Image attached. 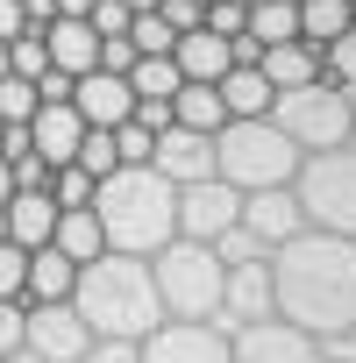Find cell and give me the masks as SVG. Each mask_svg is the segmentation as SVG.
Listing matches in <instances>:
<instances>
[{
	"instance_id": "50",
	"label": "cell",
	"mask_w": 356,
	"mask_h": 363,
	"mask_svg": "<svg viewBox=\"0 0 356 363\" xmlns=\"http://www.w3.org/2000/svg\"><path fill=\"white\" fill-rule=\"evenodd\" d=\"M349 143H356V93H349Z\"/></svg>"
},
{
	"instance_id": "26",
	"label": "cell",
	"mask_w": 356,
	"mask_h": 363,
	"mask_svg": "<svg viewBox=\"0 0 356 363\" xmlns=\"http://www.w3.org/2000/svg\"><path fill=\"white\" fill-rule=\"evenodd\" d=\"M342 29H349V0H299V36H306V43L328 50Z\"/></svg>"
},
{
	"instance_id": "36",
	"label": "cell",
	"mask_w": 356,
	"mask_h": 363,
	"mask_svg": "<svg viewBox=\"0 0 356 363\" xmlns=\"http://www.w3.org/2000/svg\"><path fill=\"white\" fill-rule=\"evenodd\" d=\"M79 363H143V342H121V335H93Z\"/></svg>"
},
{
	"instance_id": "5",
	"label": "cell",
	"mask_w": 356,
	"mask_h": 363,
	"mask_svg": "<svg viewBox=\"0 0 356 363\" xmlns=\"http://www.w3.org/2000/svg\"><path fill=\"white\" fill-rule=\"evenodd\" d=\"M221 278H228V264L214 257V242H193V235H171L150 257L164 320H221Z\"/></svg>"
},
{
	"instance_id": "53",
	"label": "cell",
	"mask_w": 356,
	"mask_h": 363,
	"mask_svg": "<svg viewBox=\"0 0 356 363\" xmlns=\"http://www.w3.org/2000/svg\"><path fill=\"white\" fill-rule=\"evenodd\" d=\"M328 363H335V356H328Z\"/></svg>"
},
{
	"instance_id": "45",
	"label": "cell",
	"mask_w": 356,
	"mask_h": 363,
	"mask_svg": "<svg viewBox=\"0 0 356 363\" xmlns=\"http://www.w3.org/2000/svg\"><path fill=\"white\" fill-rule=\"evenodd\" d=\"M22 36V0H0V43Z\"/></svg>"
},
{
	"instance_id": "35",
	"label": "cell",
	"mask_w": 356,
	"mask_h": 363,
	"mask_svg": "<svg viewBox=\"0 0 356 363\" xmlns=\"http://www.w3.org/2000/svg\"><path fill=\"white\" fill-rule=\"evenodd\" d=\"M200 29H214V36H243V29H250V8H243V0H207V8H200Z\"/></svg>"
},
{
	"instance_id": "47",
	"label": "cell",
	"mask_w": 356,
	"mask_h": 363,
	"mask_svg": "<svg viewBox=\"0 0 356 363\" xmlns=\"http://www.w3.org/2000/svg\"><path fill=\"white\" fill-rule=\"evenodd\" d=\"M86 8H93V0H57V15H79V22H86Z\"/></svg>"
},
{
	"instance_id": "4",
	"label": "cell",
	"mask_w": 356,
	"mask_h": 363,
	"mask_svg": "<svg viewBox=\"0 0 356 363\" xmlns=\"http://www.w3.org/2000/svg\"><path fill=\"white\" fill-rule=\"evenodd\" d=\"M299 157H306V150H299L271 114H250V121H221V128H214V178H228L235 193L292 186Z\"/></svg>"
},
{
	"instance_id": "49",
	"label": "cell",
	"mask_w": 356,
	"mask_h": 363,
	"mask_svg": "<svg viewBox=\"0 0 356 363\" xmlns=\"http://www.w3.org/2000/svg\"><path fill=\"white\" fill-rule=\"evenodd\" d=\"M121 8H128V15H150V8H157V0H121Z\"/></svg>"
},
{
	"instance_id": "41",
	"label": "cell",
	"mask_w": 356,
	"mask_h": 363,
	"mask_svg": "<svg viewBox=\"0 0 356 363\" xmlns=\"http://www.w3.org/2000/svg\"><path fill=\"white\" fill-rule=\"evenodd\" d=\"M128 65H135V43L128 36H100V72H121L128 79Z\"/></svg>"
},
{
	"instance_id": "44",
	"label": "cell",
	"mask_w": 356,
	"mask_h": 363,
	"mask_svg": "<svg viewBox=\"0 0 356 363\" xmlns=\"http://www.w3.org/2000/svg\"><path fill=\"white\" fill-rule=\"evenodd\" d=\"M57 22V0H22V29H50Z\"/></svg>"
},
{
	"instance_id": "52",
	"label": "cell",
	"mask_w": 356,
	"mask_h": 363,
	"mask_svg": "<svg viewBox=\"0 0 356 363\" xmlns=\"http://www.w3.org/2000/svg\"><path fill=\"white\" fill-rule=\"evenodd\" d=\"M349 29H356V0H349Z\"/></svg>"
},
{
	"instance_id": "9",
	"label": "cell",
	"mask_w": 356,
	"mask_h": 363,
	"mask_svg": "<svg viewBox=\"0 0 356 363\" xmlns=\"http://www.w3.org/2000/svg\"><path fill=\"white\" fill-rule=\"evenodd\" d=\"M93 342V328L79 320L72 299H29V320H22V349H36L43 363H79Z\"/></svg>"
},
{
	"instance_id": "13",
	"label": "cell",
	"mask_w": 356,
	"mask_h": 363,
	"mask_svg": "<svg viewBox=\"0 0 356 363\" xmlns=\"http://www.w3.org/2000/svg\"><path fill=\"white\" fill-rule=\"evenodd\" d=\"M150 171H164L171 186H193V178H214V135L200 128H157V150H150Z\"/></svg>"
},
{
	"instance_id": "14",
	"label": "cell",
	"mask_w": 356,
	"mask_h": 363,
	"mask_svg": "<svg viewBox=\"0 0 356 363\" xmlns=\"http://www.w3.org/2000/svg\"><path fill=\"white\" fill-rule=\"evenodd\" d=\"M72 107H79V121L86 128H114V121H128V107H135V86L121 79V72H79L72 79Z\"/></svg>"
},
{
	"instance_id": "20",
	"label": "cell",
	"mask_w": 356,
	"mask_h": 363,
	"mask_svg": "<svg viewBox=\"0 0 356 363\" xmlns=\"http://www.w3.org/2000/svg\"><path fill=\"white\" fill-rule=\"evenodd\" d=\"M0 228H8V242H22V250H43L50 228H57V200L50 193H15L0 207Z\"/></svg>"
},
{
	"instance_id": "30",
	"label": "cell",
	"mask_w": 356,
	"mask_h": 363,
	"mask_svg": "<svg viewBox=\"0 0 356 363\" xmlns=\"http://www.w3.org/2000/svg\"><path fill=\"white\" fill-rule=\"evenodd\" d=\"M36 107H43V100H36V79H22V72H0V121H8V128H22Z\"/></svg>"
},
{
	"instance_id": "21",
	"label": "cell",
	"mask_w": 356,
	"mask_h": 363,
	"mask_svg": "<svg viewBox=\"0 0 356 363\" xmlns=\"http://www.w3.org/2000/svg\"><path fill=\"white\" fill-rule=\"evenodd\" d=\"M214 93H221V107H228V121H250V114H271V100H278V86L257 72V65H228L221 79H214Z\"/></svg>"
},
{
	"instance_id": "6",
	"label": "cell",
	"mask_w": 356,
	"mask_h": 363,
	"mask_svg": "<svg viewBox=\"0 0 356 363\" xmlns=\"http://www.w3.org/2000/svg\"><path fill=\"white\" fill-rule=\"evenodd\" d=\"M292 200H299L306 228H328V235L356 242V143L306 150L299 171H292Z\"/></svg>"
},
{
	"instance_id": "12",
	"label": "cell",
	"mask_w": 356,
	"mask_h": 363,
	"mask_svg": "<svg viewBox=\"0 0 356 363\" xmlns=\"http://www.w3.org/2000/svg\"><path fill=\"white\" fill-rule=\"evenodd\" d=\"M299 228H306V214H299L292 186H257V193H243V235H250V242L278 250V242H292Z\"/></svg>"
},
{
	"instance_id": "2",
	"label": "cell",
	"mask_w": 356,
	"mask_h": 363,
	"mask_svg": "<svg viewBox=\"0 0 356 363\" xmlns=\"http://www.w3.org/2000/svg\"><path fill=\"white\" fill-rule=\"evenodd\" d=\"M93 221L107 235V250H128V257H157L171 235H178V186L150 164H121L93 186Z\"/></svg>"
},
{
	"instance_id": "16",
	"label": "cell",
	"mask_w": 356,
	"mask_h": 363,
	"mask_svg": "<svg viewBox=\"0 0 356 363\" xmlns=\"http://www.w3.org/2000/svg\"><path fill=\"white\" fill-rule=\"evenodd\" d=\"M79 135H86V121H79V107H72V100H43V107L29 114V150H36V157H50V164H72Z\"/></svg>"
},
{
	"instance_id": "39",
	"label": "cell",
	"mask_w": 356,
	"mask_h": 363,
	"mask_svg": "<svg viewBox=\"0 0 356 363\" xmlns=\"http://www.w3.org/2000/svg\"><path fill=\"white\" fill-rule=\"evenodd\" d=\"M22 320H29V299H0V356L22 349Z\"/></svg>"
},
{
	"instance_id": "11",
	"label": "cell",
	"mask_w": 356,
	"mask_h": 363,
	"mask_svg": "<svg viewBox=\"0 0 356 363\" xmlns=\"http://www.w3.org/2000/svg\"><path fill=\"white\" fill-rule=\"evenodd\" d=\"M143 363H228L221 320H157L143 335Z\"/></svg>"
},
{
	"instance_id": "24",
	"label": "cell",
	"mask_w": 356,
	"mask_h": 363,
	"mask_svg": "<svg viewBox=\"0 0 356 363\" xmlns=\"http://www.w3.org/2000/svg\"><path fill=\"white\" fill-rule=\"evenodd\" d=\"M171 121H178V128H200V135H214V128L228 121V107H221V93H214V86L186 79V86L171 93Z\"/></svg>"
},
{
	"instance_id": "27",
	"label": "cell",
	"mask_w": 356,
	"mask_h": 363,
	"mask_svg": "<svg viewBox=\"0 0 356 363\" xmlns=\"http://www.w3.org/2000/svg\"><path fill=\"white\" fill-rule=\"evenodd\" d=\"M72 164H79V171H93V178L121 171V143H114V128H86V135H79V150H72Z\"/></svg>"
},
{
	"instance_id": "34",
	"label": "cell",
	"mask_w": 356,
	"mask_h": 363,
	"mask_svg": "<svg viewBox=\"0 0 356 363\" xmlns=\"http://www.w3.org/2000/svg\"><path fill=\"white\" fill-rule=\"evenodd\" d=\"M22 285H29V250L0 235V299H29Z\"/></svg>"
},
{
	"instance_id": "37",
	"label": "cell",
	"mask_w": 356,
	"mask_h": 363,
	"mask_svg": "<svg viewBox=\"0 0 356 363\" xmlns=\"http://www.w3.org/2000/svg\"><path fill=\"white\" fill-rule=\"evenodd\" d=\"M114 143H121V164H150V150H157V135L143 121H114Z\"/></svg>"
},
{
	"instance_id": "3",
	"label": "cell",
	"mask_w": 356,
	"mask_h": 363,
	"mask_svg": "<svg viewBox=\"0 0 356 363\" xmlns=\"http://www.w3.org/2000/svg\"><path fill=\"white\" fill-rule=\"evenodd\" d=\"M72 306L93 335H121V342H143L164 320L157 285H150V257H128V250H100L93 264H79Z\"/></svg>"
},
{
	"instance_id": "46",
	"label": "cell",
	"mask_w": 356,
	"mask_h": 363,
	"mask_svg": "<svg viewBox=\"0 0 356 363\" xmlns=\"http://www.w3.org/2000/svg\"><path fill=\"white\" fill-rule=\"evenodd\" d=\"M15 200V171H8V157H0V207Z\"/></svg>"
},
{
	"instance_id": "28",
	"label": "cell",
	"mask_w": 356,
	"mask_h": 363,
	"mask_svg": "<svg viewBox=\"0 0 356 363\" xmlns=\"http://www.w3.org/2000/svg\"><path fill=\"white\" fill-rule=\"evenodd\" d=\"M128 86H135V93H150V100H171L186 79H178V65H171V57H135V65H128Z\"/></svg>"
},
{
	"instance_id": "19",
	"label": "cell",
	"mask_w": 356,
	"mask_h": 363,
	"mask_svg": "<svg viewBox=\"0 0 356 363\" xmlns=\"http://www.w3.org/2000/svg\"><path fill=\"white\" fill-rule=\"evenodd\" d=\"M171 65H178V79H200V86H214L235 57H228V36H214V29H186L171 43Z\"/></svg>"
},
{
	"instance_id": "29",
	"label": "cell",
	"mask_w": 356,
	"mask_h": 363,
	"mask_svg": "<svg viewBox=\"0 0 356 363\" xmlns=\"http://www.w3.org/2000/svg\"><path fill=\"white\" fill-rule=\"evenodd\" d=\"M93 186H100L93 171H79V164H50V186H43V193H50L57 207H93Z\"/></svg>"
},
{
	"instance_id": "17",
	"label": "cell",
	"mask_w": 356,
	"mask_h": 363,
	"mask_svg": "<svg viewBox=\"0 0 356 363\" xmlns=\"http://www.w3.org/2000/svg\"><path fill=\"white\" fill-rule=\"evenodd\" d=\"M43 50H50V65L72 72V79L100 65V36H93V22H79V15H57V22L43 29Z\"/></svg>"
},
{
	"instance_id": "25",
	"label": "cell",
	"mask_w": 356,
	"mask_h": 363,
	"mask_svg": "<svg viewBox=\"0 0 356 363\" xmlns=\"http://www.w3.org/2000/svg\"><path fill=\"white\" fill-rule=\"evenodd\" d=\"M243 36H250L257 50H264V43H285V36H299V8H292V0H257Z\"/></svg>"
},
{
	"instance_id": "18",
	"label": "cell",
	"mask_w": 356,
	"mask_h": 363,
	"mask_svg": "<svg viewBox=\"0 0 356 363\" xmlns=\"http://www.w3.org/2000/svg\"><path fill=\"white\" fill-rule=\"evenodd\" d=\"M257 72L285 93V86H306V79H321V43H306V36H285V43H264L257 50Z\"/></svg>"
},
{
	"instance_id": "32",
	"label": "cell",
	"mask_w": 356,
	"mask_h": 363,
	"mask_svg": "<svg viewBox=\"0 0 356 363\" xmlns=\"http://www.w3.org/2000/svg\"><path fill=\"white\" fill-rule=\"evenodd\" d=\"M321 79H335V86L356 93V29H342V36L321 50Z\"/></svg>"
},
{
	"instance_id": "15",
	"label": "cell",
	"mask_w": 356,
	"mask_h": 363,
	"mask_svg": "<svg viewBox=\"0 0 356 363\" xmlns=\"http://www.w3.org/2000/svg\"><path fill=\"white\" fill-rule=\"evenodd\" d=\"M264 313H271V257L228 264V278H221V328H243V320H264Z\"/></svg>"
},
{
	"instance_id": "7",
	"label": "cell",
	"mask_w": 356,
	"mask_h": 363,
	"mask_svg": "<svg viewBox=\"0 0 356 363\" xmlns=\"http://www.w3.org/2000/svg\"><path fill=\"white\" fill-rule=\"evenodd\" d=\"M271 121H278L299 150H335V143H349V86H335V79L285 86V93L271 100Z\"/></svg>"
},
{
	"instance_id": "8",
	"label": "cell",
	"mask_w": 356,
	"mask_h": 363,
	"mask_svg": "<svg viewBox=\"0 0 356 363\" xmlns=\"http://www.w3.org/2000/svg\"><path fill=\"white\" fill-rule=\"evenodd\" d=\"M228 363H328V342H313L306 328L264 313V320H243L228 328Z\"/></svg>"
},
{
	"instance_id": "40",
	"label": "cell",
	"mask_w": 356,
	"mask_h": 363,
	"mask_svg": "<svg viewBox=\"0 0 356 363\" xmlns=\"http://www.w3.org/2000/svg\"><path fill=\"white\" fill-rule=\"evenodd\" d=\"M200 8H207V0H157V15H164L178 36H186V29H200Z\"/></svg>"
},
{
	"instance_id": "51",
	"label": "cell",
	"mask_w": 356,
	"mask_h": 363,
	"mask_svg": "<svg viewBox=\"0 0 356 363\" xmlns=\"http://www.w3.org/2000/svg\"><path fill=\"white\" fill-rule=\"evenodd\" d=\"M0 150H8V121H0Z\"/></svg>"
},
{
	"instance_id": "42",
	"label": "cell",
	"mask_w": 356,
	"mask_h": 363,
	"mask_svg": "<svg viewBox=\"0 0 356 363\" xmlns=\"http://www.w3.org/2000/svg\"><path fill=\"white\" fill-rule=\"evenodd\" d=\"M128 121H143V128L157 135V128H171V100H150V93H135V107H128Z\"/></svg>"
},
{
	"instance_id": "1",
	"label": "cell",
	"mask_w": 356,
	"mask_h": 363,
	"mask_svg": "<svg viewBox=\"0 0 356 363\" xmlns=\"http://www.w3.org/2000/svg\"><path fill=\"white\" fill-rule=\"evenodd\" d=\"M271 313L306 328L313 342L356 335V242L328 228H299L271 250Z\"/></svg>"
},
{
	"instance_id": "23",
	"label": "cell",
	"mask_w": 356,
	"mask_h": 363,
	"mask_svg": "<svg viewBox=\"0 0 356 363\" xmlns=\"http://www.w3.org/2000/svg\"><path fill=\"white\" fill-rule=\"evenodd\" d=\"M72 285H79V264L65 250H50V242L29 250V285H22L29 299H72Z\"/></svg>"
},
{
	"instance_id": "33",
	"label": "cell",
	"mask_w": 356,
	"mask_h": 363,
	"mask_svg": "<svg viewBox=\"0 0 356 363\" xmlns=\"http://www.w3.org/2000/svg\"><path fill=\"white\" fill-rule=\"evenodd\" d=\"M8 65H15L22 79H43V72H50V50H43V29H22V36L8 43Z\"/></svg>"
},
{
	"instance_id": "48",
	"label": "cell",
	"mask_w": 356,
	"mask_h": 363,
	"mask_svg": "<svg viewBox=\"0 0 356 363\" xmlns=\"http://www.w3.org/2000/svg\"><path fill=\"white\" fill-rule=\"evenodd\" d=\"M0 363H43V356L36 349H15V356H0Z\"/></svg>"
},
{
	"instance_id": "22",
	"label": "cell",
	"mask_w": 356,
	"mask_h": 363,
	"mask_svg": "<svg viewBox=\"0 0 356 363\" xmlns=\"http://www.w3.org/2000/svg\"><path fill=\"white\" fill-rule=\"evenodd\" d=\"M50 250H65L72 264H93V257L107 250V235H100L93 207H57V228H50Z\"/></svg>"
},
{
	"instance_id": "31",
	"label": "cell",
	"mask_w": 356,
	"mask_h": 363,
	"mask_svg": "<svg viewBox=\"0 0 356 363\" xmlns=\"http://www.w3.org/2000/svg\"><path fill=\"white\" fill-rule=\"evenodd\" d=\"M128 43H135V57H171V43H178V29L150 8V15H135L128 22Z\"/></svg>"
},
{
	"instance_id": "10",
	"label": "cell",
	"mask_w": 356,
	"mask_h": 363,
	"mask_svg": "<svg viewBox=\"0 0 356 363\" xmlns=\"http://www.w3.org/2000/svg\"><path fill=\"white\" fill-rule=\"evenodd\" d=\"M235 221H243V193L228 186V178H193V186H178V235L221 242Z\"/></svg>"
},
{
	"instance_id": "43",
	"label": "cell",
	"mask_w": 356,
	"mask_h": 363,
	"mask_svg": "<svg viewBox=\"0 0 356 363\" xmlns=\"http://www.w3.org/2000/svg\"><path fill=\"white\" fill-rule=\"evenodd\" d=\"M36 100H72V72H57V65H50V72L36 79Z\"/></svg>"
},
{
	"instance_id": "38",
	"label": "cell",
	"mask_w": 356,
	"mask_h": 363,
	"mask_svg": "<svg viewBox=\"0 0 356 363\" xmlns=\"http://www.w3.org/2000/svg\"><path fill=\"white\" fill-rule=\"evenodd\" d=\"M86 22H93V36H128V8H121V0H93V8H86Z\"/></svg>"
}]
</instances>
